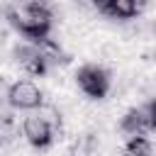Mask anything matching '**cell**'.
Here are the masks:
<instances>
[{
    "instance_id": "cell-9",
    "label": "cell",
    "mask_w": 156,
    "mask_h": 156,
    "mask_svg": "<svg viewBox=\"0 0 156 156\" xmlns=\"http://www.w3.org/2000/svg\"><path fill=\"white\" fill-rule=\"evenodd\" d=\"M90 2H93V7H95L98 12H105V15H107V10H110V2H112V0H90Z\"/></svg>"
},
{
    "instance_id": "cell-5",
    "label": "cell",
    "mask_w": 156,
    "mask_h": 156,
    "mask_svg": "<svg viewBox=\"0 0 156 156\" xmlns=\"http://www.w3.org/2000/svg\"><path fill=\"white\" fill-rule=\"evenodd\" d=\"M22 132L27 136V141L37 149H46L51 141H54V127L41 117V115H27L24 122H22Z\"/></svg>"
},
{
    "instance_id": "cell-10",
    "label": "cell",
    "mask_w": 156,
    "mask_h": 156,
    "mask_svg": "<svg viewBox=\"0 0 156 156\" xmlns=\"http://www.w3.org/2000/svg\"><path fill=\"white\" fill-rule=\"evenodd\" d=\"M22 5H46V0H22Z\"/></svg>"
},
{
    "instance_id": "cell-3",
    "label": "cell",
    "mask_w": 156,
    "mask_h": 156,
    "mask_svg": "<svg viewBox=\"0 0 156 156\" xmlns=\"http://www.w3.org/2000/svg\"><path fill=\"white\" fill-rule=\"evenodd\" d=\"M119 127H122V132H127L129 136H144L146 132H151V129L156 127V105H154V100H149L141 110H139V107L127 110Z\"/></svg>"
},
{
    "instance_id": "cell-11",
    "label": "cell",
    "mask_w": 156,
    "mask_h": 156,
    "mask_svg": "<svg viewBox=\"0 0 156 156\" xmlns=\"http://www.w3.org/2000/svg\"><path fill=\"white\" fill-rule=\"evenodd\" d=\"M7 122H10V117L2 115V117H0V134H2V124H7ZM0 141H2V136H0Z\"/></svg>"
},
{
    "instance_id": "cell-6",
    "label": "cell",
    "mask_w": 156,
    "mask_h": 156,
    "mask_svg": "<svg viewBox=\"0 0 156 156\" xmlns=\"http://www.w3.org/2000/svg\"><path fill=\"white\" fill-rule=\"evenodd\" d=\"M15 56H17V61L22 63V68L29 73V76H44L46 71H49V58H46V54L37 46V44H24V46H17L15 49Z\"/></svg>"
},
{
    "instance_id": "cell-8",
    "label": "cell",
    "mask_w": 156,
    "mask_h": 156,
    "mask_svg": "<svg viewBox=\"0 0 156 156\" xmlns=\"http://www.w3.org/2000/svg\"><path fill=\"white\" fill-rule=\"evenodd\" d=\"M107 15H112V17H117V20H129V17H134V15H136L134 0H112Z\"/></svg>"
},
{
    "instance_id": "cell-2",
    "label": "cell",
    "mask_w": 156,
    "mask_h": 156,
    "mask_svg": "<svg viewBox=\"0 0 156 156\" xmlns=\"http://www.w3.org/2000/svg\"><path fill=\"white\" fill-rule=\"evenodd\" d=\"M76 80H78V88L88 98H95V100L105 98L107 90H110V73L102 66H95V63H88V66L78 68Z\"/></svg>"
},
{
    "instance_id": "cell-1",
    "label": "cell",
    "mask_w": 156,
    "mask_h": 156,
    "mask_svg": "<svg viewBox=\"0 0 156 156\" xmlns=\"http://www.w3.org/2000/svg\"><path fill=\"white\" fill-rule=\"evenodd\" d=\"M7 20L10 24L24 34L29 41L46 39L51 32V12L46 5H20V7H7Z\"/></svg>"
},
{
    "instance_id": "cell-4",
    "label": "cell",
    "mask_w": 156,
    "mask_h": 156,
    "mask_svg": "<svg viewBox=\"0 0 156 156\" xmlns=\"http://www.w3.org/2000/svg\"><path fill=\"white\" fill-rule=\"evenodd\" d=\"M41 90L32 83V80H17L7 88V102L17 110H37L41 107Z\"/></svg>"
},
{
    "instance_id": "cell-7",
    "label": "cell",
    "mask_w": 156,
    "mask_h": 156,
    "mask_svg": "<svg viewBox=\"0 0 156 156\" xmlns=\"http://www.w3.org/2000/svg\"><path fill=\"white\" fill-rule=\"evenodd\" d=\"M124 156H151V141L146 136H129Z\"/></svg>"
}]
</instances>
